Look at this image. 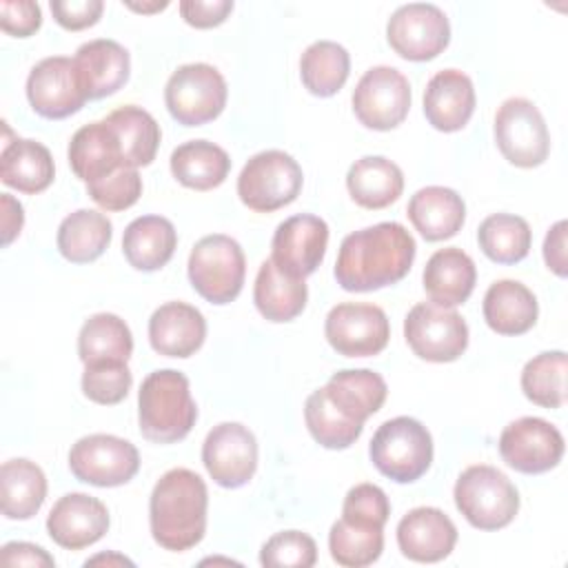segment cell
I'll use <instances>...</instances> for the list:
<instances>
[{"label":"cell","instance_id":"cell-1","mask_svg":"<svg viewBox=\"0 0 568 568\" xmlns=\"http://www.w3.org/2000/svg\"><path fill=\"white\" fill-rule=\"evenodd\" d=\"M415 251V237L406 226L399 222H379L342 240L333 273L344 291H377L408 275Z\"/></svg>","mask_w":568,"mask_h":568},{"label":"cell","instance_id":"cell-2","mask_svg":"<svg viewBox=\"0 0 568 568\" xmlns=\"http://www.w3.org/2000/svg\"><path fill=\"white\" fill-rule=\"evenodd\" d=\"M209 493L204 479L189 468L166 470L149 499V524L155 544L171 552L197 546L206 532Z\"/></svg>","mask_w":568,"mask_h":568},{"label":"cell","instance_id":"cell-3","mask_svg":"<svg viewBox=\"0 0 568 568\" xmlns=\"http://www.w3.org/2000/svg\"><path fill=\"white\" fill-rule=\"evenodd\" d=\"M197 419L189 377L175 368H160L144 377L138 393V424L142 437L155 444L184 439Z\"/></svg>","mask_w":568,"mask_h":568},{"label":"cell","instance_id":"cell-4","mask_svg":"<svg viewBox=\"0 0 568 568\" xmlns=\"http://www.w3.org/2000/svg\"><path fill=\"white\" fill-rule=\"evenodd\" d=\"M455 506L464 519L479 530L506 528L519 510L515 484L495 466H468L453 488Z\"/></svg>","mask_w":568,"mask_h":568},{"label":"cell","instance_id":"cell-5","mask_svg":"<svg viewBox=\"0 0 568 568\" xmlns=\"http://www.w3.org/2000/svg\"><path fill=\"white\" fill-rule=\"evenodd\" d=\"M368 455L384 477L397 484H410L433 464V437L422 422L399 415L386 419L375 430Z\"/></svg>","mask_w":568,"mask_h":568},{"label":"cell","instance_id":"cell-6","mask_svg":"<svg viewBox=\"0 0 568 568\" xmlns=\"http://www.w3.org/2000/svg\"><path fill=\"white\" fill-rule=\"evenodd\" d=\"M246 275V257L237 240L213 233L195 242L189 255V280L191 286L211 304L233 302Z\"/></svg>","mask_w":568,"mask_h":568},{"label":"cell","instance_id":"cell-7","mask_svg":"<svg viewBox=\"0 0 568 568\" xmlns=\"http://www.w3.org/2000/svg\"><path fill=\"white\" fill-rule=\"evenodd\" d=\"M302 166L284 151L268 149L255 153L237 178V195L244 206L255 213H273L302 191Z\"/></svg>","mask_w":568,"mask_h":568},{"label":"cell","instance_id":"cell-8","mask_svg":"<svg viewBox=\"0 0 568 568\" xmlns=\"http://www.w3.org/2000/svg\"><path fill=\"white\" fill-rule=\"evenodd\" d=\"M226 80L206 62L178 67L164 87V102L171 118L184 126H202L215 120L226 106Z\"/></svg>","mask_w":568,"mask_h":568},{"label":"cell","instance_id":"cell-9","mask_svg":"<svg viewBox=\"0 0 568 568\" xmlns=\"http://www.w3.org/2000/svg\"><path fill=\"white\" fill-rule=\"evenodd\" d=\"M404 337L419 359L444 364L464 355L468 346V326L455 308L419 302L404 320Z\"/></svg>","mask_w":568,"mask_h":568},{"label":"cell","instance_id":"cell-10","mask_svg":"<svg viewBox=\"0 0 568 568\" xmlns=\"http://www.w3.org/2000/svg\"><path fill=\"white\" fill-rule=\"evenodd\" d=\"M495 142L501 155L519 166L532 169L550 153V133L541 111L526 98H508L495 113Z\"/></svg>","mask_w":568,"mask_h":568},{"label":"cell","instance_id":"cell-11","mask_svg":"<svg viewBox=\"0 0 568 568\" xmlns=\"http://www.w3.org/2000/svg\"><path fill=\"white\" fill-rule=\"evenodd\" d=\"M69 470L78 481L113 488L131 481L140 470L138 448L122 437L93 433L80 437L69 450Z\"/></svg>","mask_w":568,"mask_h":568},{"label":"cell","instance_id":"cell-12","mask_svg":"<svg viewBox=\"0 0 568 568\" xmlns=\"http://www.w3.org/2000/svg\"><path fill=\"white\" fill-rule=\"evenodd\" d=\"M390 49L413 62L437 58L450 42V22L446 13L430 2H410L393 11L386 24Z\"/></svg>","mask_w":568,"mask_h":568},{"label":"cell","instance_id":"cell-13","mask_svg":"<svg viewBox=\"0 0 568 568\" xmlns=\"http://www.w3.org/2000/svg\"><path fill=\"white\" fill-rule=\"evenodd\" d=\"M353 113L366 129L390 131L404 122L410 109V84L395 67L368 69L353 91Z\"/></svg>","mask_w":568,"mask_h":568},{"label":"cell","instance_id":"cell-14","mask_svg":"<svg viewBox=\"0 0 568 568\" xmlns=\"http://www.w3.org/2000/svg\"><path fill=\"white\" fill-rule=\"evenodd\" d=\"M324 335L331 348L344 357H371L386 348L390 324L375 304L344 302L328 311Z\"/></svg>","mask_w":568,"mask_h":568},{"label":"cell","instance_id":"cell-15","mask_svg":"<svg viewBox=\"0 0 568 568\" xmlns=\"http://www.w3.org/2000/svg\"><path fill=\"white\" fill-rule=\"evenodd\" d=\"M564 435L541 417H519L499 435V455L517 473L541 475L564 457Z\"/></svg>","mask_w":568,"mask_h":568},{"label":"cell","instance_id":"cell-16","mask_svg":"<svg viewBox=\"0 0 568 568\" xmlns=\"http://www.w3.org/2000/svg\"><path fill=\"white\" fill-rule=\"evenodd\" d=\"M202 464L211 479L222 488H240L248 484L257 468L255 435L237 422L213 426L202 444Z\"/></svg>","mask_w":568,"mask_h":568},{"label":"cell","instance_id":"cell-17","mask_svg":"<svg viewBox=\"0 0 568 568\" xmlns=\"http://www.w3.org/2000/svg\"><path fill=\"white\" fill-rule=\"evenodd\" d=\"M31 109L47 120H64L78 113L89 100L71 58L51 55L40 60L27 78Z\"/></svg>","mask_w":568,"mask_h":568},{"label":"cell","instance_id":"cell-18","mask_svg":"<svg viewBox=\"0 0 568 568\" xmlns=\"http://www.w3.org/2000/svg\"><path fill=\"white\" fill-rule=\"evenodd\" d=\"M328 244V224L311 213L286 217L277 224L271 242V260L291 277H308L324 260Z\"/></svg>","mask_w":568,"mask_h":568},{"label":"cell","instance_id":"cell-19","mask_svg":"<svg viewBox=\"0 0 568 568\" xmlns=\"http://www.w3.org/2000/svg\"><path fill=\"white\" fill-rule=\"evenodd\" d=\"M109 530V510L106 506L87 493H67L60 497L49 517L47 532L49 537L67 550L87 548L104 537Z\"/></svg>","mask_w":568,"mask_h":568},{"label":"cell","instance_id":"cell-20","mask_svg":"<svg viewBox=\"0 0 568 568\" xmlns=\"http://www.w3.org/2000/svg\"><path fill=\"white\" fill-rule=\"evenodd\" d=\"M457 544L453 519L433 506L408 510L397 524V546L404 557L419 564L446 559Z\"/></svg>","mask_w":568,"mask_h":568},{"label":"cell","instance_id":"cell-21","mask_svg":"<svg viewBox=\"0 0 568 568\" xmlns=\"http://www.w3.org/2000/svg\"><path fill=\"white\" fill-rule=\"evenodd\" d=\"M73 64L89 100H100L120 91L126 84L131 71L129 51L109 38L80 44Z\"/></svg>","mask_w":568,"mask_h":568},{"label":"cell","instance_id":"cell-22","mask_svg":"<svg viewBox=\"0 0 568 568\" xmlns=\"http://www.w3.org/2000/svg\"><path fill=\"white\" fill-rule=\"evenodd\" d=\"M475 111L473 80L459 69L437 71L424 91V115L437 131L453 133L468 124Z\"/></svg>","mask_w":568,"mask_h":568},{"label":"cell","instance_id":"cell-23","mask_svg":"<svg viewBox=\"0 0 568 568\" xmlns=\"http://www.w3.org/2000/svg\"><path fill=\"white\" fill-rule=\"evenodd\" d=\"M206 337L204 315L186 302H166L149 320L151 348L166 357H191Z\"/></svg>","mask_w":568,"mask_h":568},{"label":"cell","instance_id":"cell-24","mask_svg":"<svg viewBox=\"0 0 568 568\" xmlns=\"http://www.w3.org/2000/svg\"><path fill=\"white\" fill-rule=\"evenodd\" d=\"M69 164L84 184L100 182L126 166L120 140L106 120L80 126L69 142Z\"/></svg>","mask_w":568,"mask_h":568},{"label":"cell","instance_id":"cell-25","mask_svg":"<svg viewBox=\"0 0 568 568\" xmlns=\"http://www.w3.org/2000/svg\"><path fill=\"white\" fill-rule=\"evenodd\" d=\"M4 142H2V155H0V180L2 184L18 189L20 193H42L51 186L55 166L51 151L36 140L13 138L11 131L4 124Z\"/></svg>","mask_w":568,"mask_h":568},{"label":"cell","instance_id":"cell-26","mask_svg":"<svg viewBox=\"0 0 568 568\" xmlns=\"http://www.w3.org/2000/svg\"><path fill=\"white\" fill-rule=\"evenodd\" d=\"M422 282L433 304L455 308L470 297L477 282V268L468 253L448 246L428 257Z\"/></svg>","mask_w":568,"mask_h":568},{"label":"cell","instance_id":"cell-27","mask_svg":"<svg viewBox=\"0 0 568 568\" xmlns=\"http://www.w3.org/2000/svg\"><path fill=\"white\" fill-rule=\"evenodd\" d=\"M406 215L426 242H442L462 231L466 204L448 186H424L408 200Z\"/></svg>","mask_w":568,"mask_h":568},{"label":"cell","instance_id":"cell-28","mask_svg":"<svg viewBox=\"0 0 568 568\" xmlns=\"http://www.w3.org/2000/svg\"><path fill=\"white\" fill-rule=\"evenodd\" d=\"M486 324L497 335H524L539 315L535 293L517 280H497L488 286L481 304Z\"/></svg>","mask_w":568,"mask_h":568},{"label":"cell","instance_id":"cell-29","mask_svg":"<svg viewBox=\"0 0 568 568\" xmlns=\"http://www.w3.org/2000/svg\"><path fill=\"white\" fill-rule=\"evenodd\" d=\"M346 189L362 209H386L404 191L402 169L382 155H364L355 160L346 173Z\"/></svg>","mask_w":568,"mask_h":568},{"label":"cell","instance_id":"cell-30","mask_svg":"<svg viewBox=\"0 0 568 568\" xmlns=\"http://www.w3.org/2000/svg\"><path fill=\"white\" fill-rule=\"evenodd\" d=\"M178 233L171 220L162 215L135 217L122 235V253L138 271H158L175 253Z\"/></svg>","mask_w":568,"mask_h":568},{"label":"cell","instance_id":"cell-31","mask_svg":"<svg viewBox=\"0 0 568 568\" xmlns=\"http://www.w3.org/2000/svg\"><path fill=\"white\" fill-rule=\"evenodd\" d=\"M326 397L353 422L364 424L386 402V382L371 368H346L331 375L322 386Z\"/></svg>","mask_w":568,"mask_h":568},{"label":"cell","instance_id":"cell-32","mask_svg":"<svg viewBox=\"0 0 568 568\" xmlns=\"http://www.w3.org/2000/svg\"><path fill=\"white\" fill-rule=\"evenodd\" d=\"M306 300L308 288L304 280L282 273L273 260H264L260 264L253 286V302L264 320L291 322L304 311Z\"/></svg>","mask_w":568,"mask_h":568},{"label":"cell","instance_id":"cell-33","mask_svg":"<svg viewBox=\"0 0 568 568\" xmlns=\"http://www.w3.org/2000/svg\"><path fill=\"white\" fill-rule=\"evenodd\" d=\"M44 497L47 477L36 462L18 457L0 466V508L7 519H31Z\"/></svg>","mask_w":568,"mask_h":568},{"label":"cell","instance_id":"cell-34","mask_svg":"<svg viewBox=\"0 0 568 568\" xmlns=\"http://www.w3.org/2000/svg\"><path fill=\"white\" fill-rule=\"evenodd\" d=\"M113 237L111 220L93 209H78L69 213L58 226V251L73 264H89L98 260Z\"/></svg>","mask_w":568,"mask_h":568},{"label":"cell","instance_id":"cell-35","mask_svg":"<svg viewBox=\"0 0 568 568\" xmlns=\"http://www.w3.org/2000/svg\"><path fill=\"white\" fill-rule=\"evenodd\" d=\"M231 171L229 153L209 142L191 140L173 149L171 153V173L173 178L193 191H211L220 186Z\"/></svg>","mask_w":568,"mask_h":568},{"label":"cell","instance_id":"cell-36","mask_svg":"<svg viewBox=\"0 0 568 568\" xmlns=\"http://www.w3.org/2000/svg\"><path fill=\"white\" fill-rule=\"evenodd\" d=\"M104 120L113 126L129 169L149 166L155 160L162 131L149 111L126 104L111 111Z\"/></svg>","mask_w":568,"mask_h":568},{"label":"cell","instance_id":"cell-37","mask_svg":"<svg viewBox=\"0 0 568 568\" xmlns=\"http://www.w3.org/2000/svg\"><path fill=\"white\" fill-rule=\"evenodd\" d=\"M133 353V335L126 322L113 313L91 315L78 335V355L82 364L126 362Z\"/></svg>","mask_w":568,"mask_h":568},{"label":"cell","instance_id":"cell-38","mask_svg":"<svg viewBox=\"0 0 568 568\" xmlns=\"http://www.w3.org/2000/svg\"><path fill=\"white\" fill-rule=\"evenodd\" d=\"M351 73L348 51L333 40H317L308 44L300 58L302 84L317 98L335 95Z\"/></svg>","mask_w":568,"mask_h":568},{"label":"cell","instance_id":"cell-39","mask_svg":"<svg viewBox=\"0 0 568 568\" xmlns=\"http://www.w3.org/2000/svg\"><path fill=\"white\" fill-rule=\"evenodd\" d=\"M477 242L488 260L497 264H517L530 251L532 231L519 215L495 213L479 224Z\"/></svg>","mask_w":568,"mask_h":568},{"label":"cell","instance_id":"cell-40","mask_svg":"<svg viewBox=\"0 0 568 568\" xmlns=\"http://www.w3.org/2000/svg\"><path fill=\"white\" fill-rule=\"evenodd\" d=\"M304 419H306V428H308L311 437L320 446L331 448V450H344V448L353 446L364 430V424L346 417L326 397L324 388H317L306 397Z\"/></svg>","mask_w":568,"mask_h":568},{"label":"cell","instance_id":"cell-41","mask_svg":"<svg viewBox=\"0 0 568 568\" xmlns=\"http://www.w3.org/2000/svg\"><path fill=\"white\" fill-rule=\"evenodd\" d=\"M328 550L333 561L344 568L371 566L384 550V528L342 517L331 526Z\"/></svg>","mask_w":568,"mask_h":568},{"label":"cell","instance_id":"cell-42","mask_svg":"<svg viewBox=\"0 0 568 568\" xmlns=\"http://www.w3.org/2000/svg\"><path fill=\"white\" fill-rule=\"evenodd\" d=\"M566 368L564 351H544L526 362L521 371L524 395L544 408H561L566 402Z\"/></svg>","mask_w":568,"mask_h":568},{"label":"cell","instance_id":"cell-43","mask_svg":"<svg viewBox=\"0 0 568 568\" xmlns=\"http://www.w3.org/2000/svg\"><path fill=\"white\" fill-rule=\"evenodd\" d=\"M133 384L126 362H98L87 364L82 373V393L95 404H120Z\"/></svg>","mask_w":568,"mask_h":568},{"label":"cell","instance_id":"cell-44","mask_svg":"<svg viewBox=\"0 0 568 568\" xmlns=\"http://www.w3.org/2000/svg\"><path fill=\"white\" fill-rule=\"evenodd\" d=\"M315 561L317 546L300 530L275 532L260 550V564L268 568H311Z\"/></svg>","mask_w":568,"mask_h":568},{"label":"cell","instance_id":"cell-45","mask_svg":"<svg viewBox=\"0 0 568 568\" xmlns=\"http://www.w3.org/2000/svg\"><path fill=\"white\" fill-rule=\"evenodd\" d=\"M89 197L104 211H124L131 209L142 195V178L138 169L122 166L109 178L87 184Z\"/></svg>","mask_w":568,"mask_h":568},{"label":"cell","instance_id":"cell-46","mask_svg":"<svg viewBox=\"0 0 568 568\" xmlns=\"http://www.w3.org/2000/svg\"><path fill=\"white\" fill-rule=\"evenodd\" d=\"M342 517L384 528L390 517V504L386 493L375 484L353 486L342 504Z\"/></svg>","mask_w":568,"mask_h":568},{"label":"cell","instance_id":"cell-47","mask_svg":"<svg viewBox=\"0 0 568 568\" xmlns=\"http://www.w3.org/2000/svg\"><path fill=\"white\" fill-rule=\"evenodd\" d=\"M42 24L40 4L33 0H2L0 2V27L9 36L29 38Z\"/></svg>","mask_w":568,"mask_h":568},{"label":"cell","instance_id":"cell-48","mask_svg":"<svg viewBox=\"0 0 568 568\" xmlns=\"http://www.w3.org/2000/svg\"><path fill=\"white\" fill-rule=\"evenodd\" d=\"M55 22L67 31H80L87 27H93L102 11V0H51L49 4Z\"/></svg>","mask_w":568,"mask_h":568},{"label":"cell","instance_id":"cell-49","mask_svg":"<svg viewBox=\"0 0 568 568\" xmlns=\"http://www.w3.org/2000/svg\"><path fill=\"white\" fill-rule=\"evenodd\" d=\"M233 11L231 0H182L180 13L186 24L195 29H211L222 24Z\"/></svg>","mask_w":568,"mask_h":568},{"label":"cell","instance_id":"cell-50","mask_svg":"<svg viewBox=\"0 0 568 568\" xmlns=\"http://www.w3.org/2000/svg\"><path fill=\"white\" fill-rule=\"evenodd\" d=\"M0 561L4 566H55L53 557L36 544L9 541L0 550Z\"/></svg>","mask_w":568,"mask_h":568},{"label":"cell","instance_id":"cell-51","mask_svg":"<svg viewBox=\"0 0 568 568\" xmlns=\"http://www.w3.org/2000/svg\"><path fill=\"white\" fill-rule=\"evenodd\" d=\"M566 220H559L552 224L544 240V262L548 271H552L557 277H566L568 264H566Z\"/></svg>","mask_w":568,"mask_h":568},{"label":"cell","instance_id":"cell-52","mask_svg":"<svg viewBox=\"0 0 568 568\" xmlns=\"http://www.w3.org/2000/svg\"><path fill=\"white\" fill-rule=\"evenodd\" d=\"M0 206H2V246H9L20 235V231H22L24 209L9 193L0 195Z\"/></svg>","mask_w":568,"mask_h":568},{"label":"cell","instance_id":"cell-53","mask_svg":"<svg viewBox=\"0 0 568 568\" xmlns=\"http://www.w3.org/2000/svg\"><path fill=\"white\" fill-rule=\"evenodd\" d=\"M93 564H120V566H133L131 559L122 557V555H95L91 559H87L84 566H93Z\"/></svg>","mask_w":568,"mask_h":568},{"label":"cell","instance_id":"cell-54","mask_svg":"<svg viewBox=\"0 0 568 568\" xmlns=\"http://www.w3.org/2000/svg\"><path fill=\"white\" fill-rule=\"evenodd\" d=\"M126 7L129 9H133V11H138V13H153V11H162V9H166L169 7V2L166 0H162V2H151V4H138V2H126Z\"/></svg>","mask_w":568,"mask_h":568}]
</instances>
